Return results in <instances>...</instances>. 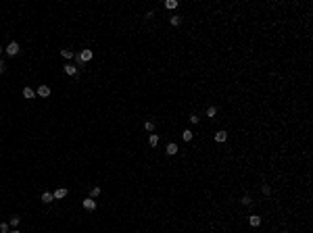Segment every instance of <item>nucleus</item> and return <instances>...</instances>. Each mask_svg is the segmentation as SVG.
Masks as SVG:
<instances>
[{"label":"nucleus","instance_id":"nucleus-8","mask_svg":"<svg viewBox=\"0 0 313 233\" xmlns=\"http://www.w3.org/2000/svg\"><path fill=\"white\" fill-rule=\"evenodd\" d=\"M52 196H55V200H61V198H65V196H67V190H65V187H59Z\"/></svg>","mask_w":313,"mask_h":233},{"label":"nucleus","instance_id":"nucleus-26","mask_svg":"<svg viewBox=\"0 0 313 233\" xmlns=\"http://www.w3.org/2000/svg\"><path fill=\"white\" fill-rule=\"evenodd\" d=\"M8 233H19V231H17V229H15V231H8Z\"/></svg>","mask_w":313,"mask_h":233},{"label":"nucleus","instance_id":"nucleus-21","mask_svg":"<svg viewBox=\"0 0 313 233\" xmlns=\"http://www.w3.org/2000/svg\"><path fill=\"white\" fill-rule=\"evenodd\" d=\"M96 196H100V187H92V192H90V198H96Z\"/></svg>","mask_w":313,"mask_h":233},{"label":"nucleus","instance_id":"nucleus-1","mask_svg":"<svg viewBox=\"0 0 313 233\" xmlns=\"http://www.w3.org/2000/svg\"><path fill=\"white\" fill-rule=\"evenodd\" d=\"M92 50H82L79 54H77V62H88V61H92Z\"/></svg>","mask_w":313,"mask_h":233},{"label":"nucleus","instance_id":"nucleus-22","mask_svg":"<svg viewBox=\"0 0 313 233\" xmlns=\"http://www.w3.org/2000/svg\"><path fill=\"white\" fill-rule=\"evenodd\" d=\"M261 192H263L265 196H269V194H271V187H269V185H267V183H265L263 187H261Z\"/></svg>","mask_w":313,"mask_h":233},{"label":"nucleus","instance_id":"nucleus-24","mask_svg":"<svg viewBox=\"0 0 313 233\" xmlns=\"http://www.w3.org/2000/svg\"><path fill=\"white\" fill-rule=\"evenodd\" d=\"M190 123H198V115H190Z\"/></svg>","mask_w":313,"mask_h":233},{"label":"nucleus","instance_id":"nucleus-17","mask_svg":"<svg viewBox=\"0 0 313 233\" xmlns=\"http://www.w3.org/2000/svg\"><path fill=\"white\" fill-rule=\"evenodd\" d=\"M21 223V217H11V221H8V225H13V227H17Z\"/></svg>","mask_w":313,"mask_h":233},{"label":"nucleus","instance_id":"nucleus-2","mask_svg":"<svg viewBox=\"0 0 313 233\" xmlns=\"http://www.w3.org/2000/svg\"><path fill=\"white\" fill-rule=\"evenodd\" d=\"M19 44H17V42H11V44H8V46H7V54L8 56H15V54H19Z\"/></svg>","mask_w":313,"mask_h":233},{"label":"nucleus","instance_id":"nucleus-15","mask_svg":"<svg viewBox=\"0 0 313 233\" xmlns=\"http://www.w3.org/2000/svg\"><path fill=\"white\" fill-rule=\"evenodd\" d=\"M165 8L173 11V8H178V2H175V0H167V2H165Z\"/></svg>","mask_w":313,"mask_h":233},{"label":"nucleus","instance_id":"nucleus-13","mask_svg":"<svg viewBox=\"0 0 313 233\" xmlns=\"http://www.w3.org/2000/svg\"><path fill=\"white\" fill-rule=\"evenodd\" d=\"M36 96V94H34V89H31V88H23V98H27V100H29V98H34Z\"/></svg>","mask_w":313,"mask_h":233},{"label":"nucleus","instance_id":"nucleus-18","mask_svg":"<svg viewBox=\"0 0 313 233\" xmlns=\"http://www.w3.org/2000/svg\"><path fill=\"white\" fill-rule=\"evenodd\" d=\"M215 115H217V108H215V106H209V108H207V116H211V119H213Z\"/></svg>","mask_w":313,"mask_h":233},{"label":"nucleus","instance_id":"nucleus-12","mask_svg":"<svg viewBox=\"0 0 313 233\" xmlns=\"http://www.w3.org/2000/svg\"><path fill=\"white\" fill-rule=\"evenodd\" d=\"M259 225H261V217L253 214V217H250V227H259Z\"/></svg>","mask_w":313,"mask_h":233},{"label":"nucleus","instance_id":"nucleus-23","mask_svg":"<svg viewBox=\"0 0 313 233\" xmlns=\"http://www.w3.org/2000/svg\"><path fill=\"white\" fill-rule=\"evenodd\" d=\"M0 233H8V223H0Z\"/></svg>","mask_w":313,"mask_h":233},{"label":"nucleus","instance_id":"nucleus-4","mask_svg":"<svg viewBox=\"0 0 313 233\" xmlns=\"http://www.w3.org/2000/svg\"><path fill=\"white\" fill-rule=\"evenodd\" d=\"M83 208H86V210H94V208H96L94 198H86V200H83Z\"/></svg>","mask_w":313,"mask_h":233},{"label":"nucleus","instance_id":"nucleus-11","mask_svg":"<svg viewBox=\"0 0 313 233\" xmlns=\"http://www.w3.org/2000/svg\"><path fill=\"white\" fill-rule=\"evenodd\" d=\"M61 56H63V58H67V61H71V58H73V52H71L69 48H63L61 50Z\"/></svg>","mask_w":313,"mask_h":233},{"label":"nucleus","instance_id":"nucleus-9","mask_svg":"<svg viewBox=\"0 0 313 233\" xmlns=\"http://www.w3.org/2000/svg\"><path fill=\"white\" fill-rule=\"evenodd\" d=\"M148 144H150V148H154V146L159 144V135H157V133H150V135H148Z\"/></svg>","mask_w":313,"mask_h":233},{"label":"nucleus","instance_id":"nucleus-27","mask_svg":"<svg viewBox=\"0 0 313 233\" xmlns=\"http://www.w3.org/2000/svg\"><path fill=\"white\" fill-rule=\"evenodd\" d=\"M0 52H2V46H0Z\"/></svg>","mask_w":313,"mask_h":233},{"label":"nucleus","instance_id":"nucleus-20","mask_svg":"<svg viewBox=\"0 0 313 233\" xmlns=\"http://www.w3.org/2000/svg\"><path fill=\"white\" fill-rule=\"evenodd\" d=\"M180 23H182V17H178V15H175V17H171V25H175V27H178Z\"/></svg>","mask_w":313,"mask_h":233},{"label":"nucleus","instance_id":"nucleus-19","mask_svg":"<svg viewBox=\"0 0 313 233\" xmlns=\"http://www.w3.org/2000/svg\"><path fill=\"white\" fill-rule=\"evenodd\" d=\"M144 129L153 133V131H154V123H153V121H146V123H144Z\"/></svg>","mask_w":313,"mask_h":233},{"label":"nucleus","instance_id":"nucleus-25","mask_svg":"<svg viewBox=\"0 0 313 233\" xmlns=\"http://www.w3.org/2000/svg\"><path fill=\"white\" fill-rule=\"evenodd\" d=\"M2 71H4V61L0 58V73H2Z\"/></svg>","mask_w":313,"mask_h":233},{"label":"nucleus","instance_id":"nucleus-16","mask_svg":"<svg viewBox=\"0 0 313 233\" xmlns=\"http://www.w3.org/2000/svg\"><path fill=\"white\" fill-rule=\"evenodd\" d=\"M182 137H184V142H190V139H192V131H190V129H184Z\"/></svg>","mask_w":313,"mask_h":233},{"label":"nucleus","instance_id":"nucleus-3","mask_svg":"<svg viewBox=\"0 0 313 233\" xmlns=\"http://www.w3.org/2000/svg\"><path fill=\"white\" fill-rule=\"evenodd\" d=\"M36 94H38L40 98H48V96H50V88H48V85H40Z\"/></svg>","mask_w":313,"mask_h":233},{"label":"nucleus","instance_id":"nucleus-5","mask_svg":"<svg viewBox=\"0 0 313 233\" xmlns=\"http://www.w3.org/2000/svg\"><path fill=\"white\" fill-rule=\"evenodd\" d=\"M75 73H77V67H75V65H65V75L73 77Z\"/></svg>","mask_w":313,"mask_h":233},{"label":"nucleus","instance_id":"nucleus-6","mask_svg":"<svg viewBox=\"0 0 313 233\" xmlns=\"http://www.w3.org/2000/svg\"><path fill=\"white\" fill-rule=\"evenodd\" d=\"M225 139H228V131H217L215 133V142L221 144V142H225Z\"/></svg>","mask_w":313,"mask_h":233},{"label":"nucleus","instance_id":"nucleus-14","mask_svg":"<svg viewBox=\"0 0 313 233\" xmlns=\"http://www.w3.org/2000/svg\"><path fill=\"white\" fill-rule=\"evenodd\" d=\"M240 204H242V206H253V200H250V196H242V198H240Z\"/></svg>","mask_w":313,"mask_h":233},{"label":"nucleus","instance_id":"nucleus-7","mask_svg":"<svg viewBox=\"0 0 313 233\" xmlns=\"http://www.w3.org/2000/svg\"><path fill=\"white\" fill-rule=\"evenodd\" d=\"M42 202H44V204H50V202H52V200H55V196H52V194H50V192H44V194H42Z\"/></svg>","mask_w":313,"mask_h":233},{"label":"nucleus","instance_id":"nucleus-10","mask_svg":"<svg viewBox=\"0 0 313 233\" xmlns=\"http://www.w3.org/2000/svg\"><path fill=\"white\" fill-rule=\"evenodd\" d=\"M167 154H169V156L178 154V144H173V142H171V144H167Z\"/></svg>","mask_w":313,"mask_h":233}]
</instances>
